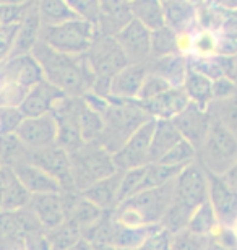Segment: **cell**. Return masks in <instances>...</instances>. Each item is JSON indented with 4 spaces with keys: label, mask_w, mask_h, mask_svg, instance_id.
Masks as SVG:
<instances>
[{
    "label": "cell",
    "mask_w": 237,
    "mask_h": 250,
    "mask_svg": "<svg viewBox=\"0 0 237 250\" xmlns=\"http://www.w3.org/2000/svg\"><path fill=\"white\" fill-rule=\"evenodd\" d=\"M150 119L137 101L109 99V106L103 114L104 130L98 145L108 149L110 154L117 153L135 130Z\"/></svg>",
    "instance_id": "5b68a950"
},
{
    "label": "cell",
    "mask_w": 237,
    "mask_h": 250,
    "mask_svg": "<svg viewBox=\"0 0 237 250\" xmlns=\"http://www.w3.org/2000/svg\"><path fill=\"white\" fill-rule=\"evenodd\" d=\"M205 202H208L206 171L196 161L184 167L174 179L172 200L164 218L161 219V228L171 234L184 231L194 211Z\"/></svg>",
    "instance_id": "7a4b0ae2"
},
{
    "label": "cell",
    "mask_w": 237,
    "mask_h": 250,
    "mask_svg": "<svg viewBox=\"0 0 237 250\" xmlns=\"http://www.w3.org/2000/svg\"><path fill=\"white\" fill-rule=\"evenodd\" d=\"M218 224L219 223H218V219H216V214L213 211V208H211L210 202H205L201 207H198L194 211L185 229H187L189 232L195 234V236L208 237Z\"/></svg>",
    "instance_id": "836d02e7"
},
{
    "label": "cell",
    "mask_w": 237,
    "mask_h": 250,
    "mask_svg": "<svg viewBox=\"0 0 237 250\" xmlns=\"http://www.w3.org/2000/svg\"><path fill=\"white\" fill-rule=\"evenodd\" d=\"M182 89L187 94L189 101L196 106L208 107L210 103L213 101V82L190 68L185 75Z\"/></svg>",
    "instance_id": "f546056e"
},
{
    "label": "cell",
    "mask_w": 237,
    "mask_h": 250,
    "mask_svg": "<svg viewBox=\"0 0 237 250\" xmlns=\"http://www.w3.org/2000/svg\"><path fill=\"white\" fill-rule=\"evenodd\" d=\"M169 88H172V86H171L164 78H161L159 75H156V73L148 72V75L145 77L142 88H140L137 101L138 103L150 101V99H153L156 96H159V94H163L164 91H168Z\"/></svg>",
    "instance_id": "f6af8a7d"
},
{
    "label": "cell",
    "mask_w": 237,
    "mask_h": 250,
    "mask_svg": "<svg viewBox=\"0 0 237 250\" xmlns=\"http://www.w3.org/2000/svg\"><path fill=\"white\" fill-rule=\"evenodd\" d=\"M46 237L49 241L50 250H70L82 239V231L77 224L67 219L59 228L46 231Z\"/></svg>",
    "instance_id": "e575fe53"
},
{
    "label": "cell",
    "mask_w": 237,
    "mask_h": 250,
    "mask_svg": "<svg viewBox=\"0 0 237 250\" xmlns=\"http://www.w3.org/2000/svg\"><path fill=\"white\" fill-rule=\"evenodd\" d=\"M237 93V82L233 78L223 77L213 82V101H221V99L231 98Z\"/></svg>",
    "instance_id": "f907efd6"
},
{
    "label": "cell",
    "mask_w": 237,
    "mask_h": 250,
    "mask_svg": "<svg viewBox=\"0 0 237 250\" xmlns=\"http://www.w3.org/2000/svg\"><path fill=\"white\" fill-rule=\"evenodd\" d=\"M96 36H98L96 24L77 18L57 26H43L39 41L47 44L57 52L82 56L89 51Z\"/></svg>",
    "instance_id": "ba28073f"
},
{
    "label": "cell",
    "mask_w": 237,
    "mask_h": 250,
    "mask_svg": "<svg viewBox=\"0 0 237 250\" xmlns=\"http://www.w3.org/2000/svg\"><path fill=\"white\" fill-rule=\"evenodd\" d=\"M145 177V166L135 167L130 171H125L122 176V184H120V193H119V203H122L124 200H127L133 195L140 192Z\"/></svg>",
    "instance_id": "ee69618b"
},
{
    "label": "cell",
    "mask_w": 237,
    "mask_h": 250,
    "mask_svg": "<svg viewBox=\"0 0 237 250\" xmlns=\"http://www.w3.org/2000/svg\"><path fill=\"white\" fill-rule=\"evenodd\" d=\"M2 193H3V188H2V179H0V211H2Z\"/></svg>",
    "instance_id": "91938a15"
},
{
    "label": "cell",
    "mask_w": 237,
    "mask_h": 250,
    "mask_svg": "<svg viewBox=\"0 0 237 250\" xmlns=\"http://www.w3.org/2000/svg\"><path fill=\"white\" fill-rule=\"evenodd\" d=\"M43 26H57V24L77 20L65 0H38L36 3Z\"/></svg>",
    "instance_id": "1f68e13d"
},
{
    "label": "cell",
    "mask_w": 237,
    "mask_h": 250,
    "mask_svg": "<svg viewBox=\"0 0 237 250\" xmlns=\"http://www.w3.org/2000/svg\"><path fill=\"white\" fill-rule=\"evenodd\" d=\"M196 161H198V151L192 146L187 140L182 138L172 149H169L168 154H166L159 163L166 164V166L184 169V167H187Z\"/></svg>",
    "instance_id": "f35d334b"
},
{
    "label": "cell",
    "mask_w": 237,
    "mask_h": 250,
    "mask_svg": "<svg viewBox=\"0 0 237 250\" xmlns=\"http://www.w3.org/2000/svg\"><path fill=\"white\" fill-rule=\"evenodd\" d=\"M44 80L43 70L31 54L0 61V107L20 106L26 93Z\"/></svg>",
    "instance_id": "277c9868"
},
{
    "label": "cell",
    "mask_w": 237,
    "mask_h": 250,
    "mask_svg": "<svg viewBox=\"0 0 237 250\" xmlns=\"http://www.w3.org/2000/svg\"><path fill=\"white\" fill-rule=\"evenodd\" d=\"M33 5L0 3V24H20Z\"/></svg>",
    "instance_id": "681fc988"
},
{
    "label": "cell",
    "mask_w": 237,
    "mask_h": 250,
    "mask_svg": "<svg viewBox=\"0 0 237 250\" xmlns=\"http://www.w3.org/2000/svg\"><path fill=\"white\" fill-rule=\"evenodd\" d=\"M122 176L124 172L120 171L114 172L112 176L101 179V181L94 182L93 186H89L86 190H83L82 195L103 211H114L119 205Z\"/></svg>",
    "instance_id": "603a6c76"
},
{
    "label": "cell",
    "mask_w": 237,
    "mask_h": 250,
    "mask_svg": "<svg viewBox=\"0 0 237 250\" xmlns=\"http://www.w3.org/2000/svg\"><path fill=\"white\" fill-rule=\"evenodd\" d=\"M24 121L23 112L17 106H2L0 107V135L17 133L18 127Z\"/></svg>",
    "instance_id": "7dc6e473"
},
{
    "label": "cell",
    "mask_w": 237,
    "mask_h": 250,
    "mask_svg": "<svg viewBox=\"0 0 237 250\" xmlns=\"http://www.w3.org/2000/svg\"><path fill=\"white\" fill-rule=\"evenodd\" d=\"M148 75L146 63H129L110 80V89L108 99L119 101H137L140 88Z\"/></svg>",
    "instance_id": "ac0fdd59"
},
{
    "label": "cell",
    "mask_w": 237,
    "mask_h": 250,
    "mask_svg": "<svg viewBox=\"0 0 237 250\" xmlns=\"http://www.w3.org/2000/svg\"><path fill=\"white\" fill-rule=\"evenodd\" d=\"M28 208L34 213V216L38 218V221L43 226L44 231L55 229L67 221L65 209H64L62 192L31 195Z\"/></svg>",
    "instance_id": "44dd1931"
},
{
    "label": "cell",
    "mask_w": 237,
    "mask_h": 250,
    "mask_svg": "<svg viewBox=\"0 0 237 250\" xmlns=\"http://www.w3.org/2000/svg\"><path fill=\"white\" fill-rule=\"evenodd\" d=\"M223 24V10L211 2L196 5V29L221 33Z\"/></svg>",
    "instance_id": "ab89813d"
},
{
    "label": "cell",
    "mask_w": 237,
    "mask_h": 250,
    "mask_svg": "<svg viewBox=\"0 0 237 250\" xmlns=\"http://www.w3.org/2000/svg\"><path fill=\"white\" fill-rule=\"evenodd\" d=\"M221 177L224 179V182L228 184V186H229L231 188L236 190V192H237V163L234 164L233 167L229 169L228 172L224 174V176H221Z\"/></svg>",
    "instance_id": "11a10c76"
},
{
    "label": "cell",
    "mask_w": 237,
    "mask_h": 250,
    "mask_svg": "<svg viewBox=\"0 0 237 250\" xmlns=\"http://www.w3.org/2000/svg\"><path fill=\"white\" fill-rule=\"evenodd\" d=\"M138 103V101H137ZM189 98L182 88H169L168 91L150 101L138 103L140 107L154 121H172L189 104Z\"/></svg>",
    "instance_id": "ffe728a7"
},
{
    "label": "cell",
    "mask_w": 237,
    "mask_h": 250,
    "mask_svg": "<svg viewBox=\"0 0 237 250\" xmlns=\"http://www.w3.org/2000/svg\"><path fill=\"white\" fill-rule=\"evenodd\" d=\"M24 250H50L46 232H33L23 237Z\"/></svg>",
    "instance_id": "816d5d0a"
},
{
    "label": "cell",
    "mask_w": 237,
    "mask_h": 250,
    "mask_svg": "<svg viewBox=\"0 0 237 250\" xmlns=\"http://www.w3.org/2000/svg\"><path fill=\"white\" fill-rule=\"evenodd\" d=\"M182 137L172 121H156L150 145V163H159Z\"/></svg>",
    "instance_id": "83f0119b"
},
{
    "label": "cell",
    "mask_w": 237,
    "mask_h": 250,
    "mask_svg": "<svg viewBox=\"0 0 237 250\" xmlns=\"http://www.w3.org/2000/svg\"><path fill=\"white\" fill-rule=\"evenodd\" d=\"M70 250H96V247L93 246L91 242H88L86 239H80V241L75 244V246L70 249Z\"/></svg>",
    "instance_id": "6f0895ef"
},
{
    "label": "cell",
    "mask_w": 237,
    "mask_h": 250,
    "mask_svg": "<svg viewBox=\"0 0 237 250\" xmlns=\"http://www.w3.org/2000/svg\"><path fill=\"white\" fill-rule=\"evenodd\" d=\"M86 56L94 73V83L110 84V80L130 63L115 38L99 33L94 38Z\"/></svg>",
    "instance_id": "9c48e42d"
},
{
    "label": "cell",
    "mask_w": 237,
    "mask_h": 250,
    "mask_svg": "<svg viewBox=\"0 0 237 250\" xmlns=\"http://www.w3.org/2000/svg\"><path fill=\"white\" fill-rule=\"evenodd\" d=\"M114 38L130 63H148V59H151V31L142 23L132 20Z\"/></svg>",
    "instance_id": "2e32d148"
},
{
    "label": "cell",
    "mask_w": 237,
    "mask_h": 250,
    "mask_svg": "<svg viewBox=\"0 0 237 250\" xmlns=\"http://www.w3.org/2000/svg\"><path fill=\"white\" fill-rule=\"evenodd\" d=\"M154 119H150L135 130L122 148L112 154L115 169L120 172L150 164V145L154 130Z\"/></svg>",
    "instance_id": "30bf717a"
},
{
    "label": "cell",
    "mask_w": 237,
    "mask_h": 250,
    "mask_svg": "<svg viewBox=\"0 0 237 250\" xmlns=\"http://www.w3.org/2000/svg\"><path fill=\"white\" fill-rule=\"evenodd\" d=\"M129 2H132V0H129Z\"/></svg>",
    "instance_id": "03108f58"
},
{
    "label": "cell",
    "mask_w": 237,
    "mask_h": 250,
    "mask_svg": "<svg viewBox=\"0 0 237 250\" xmlns=\"http://www.w3.org/2000/svg\"><path fill=\"white\" fill-rule=\"evenodd\" d=\"M78 106L80 98L65 96L55 104L52 111L55 122H57V142H55V145L68 153L75 151V149L85 145L82 140V132H80Z\"/></svg>",
    "instance_id": "8fae6325"
},
{
    "label": "cell",
    "mask_w": 237,
    "mask_h": 250,
    "mask_svg": "<svg viewBox=\"0 0 237 250\" xmlns=\"http://www.w3.org/2000/svg\"><path fill=\"white\" fill-rule=\"evenodd\" d=\"M64 98L65 94L59 88L50 84L47 80H41L26 93L18 107L24 117H39L52 112L55 104Z\"/></svg>",
    "instance_id": "e0dca14e"
},
{
    "label": "cell",
    "mask_w": 237,
    "mask_h": 250,
    "mask_svg": "<svg viewBox=\"0 0 237 250\" xmlns=\"http://www.w3.org/2000/svg\"><path fill=\"white\" fill-rule=\"evenodd\" d=\"M205 241L206 237L195 236L187 229H184V231L172 234L171 250H205Z\"/></svg>",
    "instance_id": "c3c4849f"
},
{
    "label": "cell",
    "mask_w": 237,
    "mask_h": 250,
    "mask_svg": "<svg viewBox=\"0 0 237 250\" xmlns=\"http://www.w3.org/2000/svg\"><path fill=\"white\" fill-rule=\"evenodd\" d=\"M236 138H237V132H236Z\"/></svg>",
    "instance_id": "be15d7a7"
},
{
    "label": "cell",
    "mask_w": 237,
    "mask_h": 250,
    "mask_svg": "<svg viewBox=\"0 0 237 250\" xmlns=\"http://www.w3.org/2000/svg\"><path fill=\"white\" fill-rule=\"evenodd\" d=\"M164 23L174 33L195 31L196 29V3L192 0H164Z\"/></svg>",
    "instance_id": "cb8c5ba5"
},
{
    "label": "cell",
    "mask_w": 237,
    "mask_h": 250,
    "mask_svg": "<svg viewBox=\"0 0 237 250\" xmlns=\"http://www.w3.org/2000/svg\"><path fill=\"white\" fill-rule=\"evenodd\" d=\"M189 68L194 72L203 75V77L210 78L211 82L218 78L226 77L223 57L213 56V57H189Z\"/></svg>",
    "instance_id": "60d3db41"
},
{
    "label": "cell",
    "mask_w": 237,
    "mask_h": 250,
    "mask_svg": "<svg viewBox=\"0 0 237 250\" xmlns=\"http://www.w3.org/2000/svg\"><path fill=\"white\" fill-rule=\"evenodd\" d=\"M15 135L28 149L52 146L57 142V122L54 114L50 112L39 117H24Z\"/></svg>",
    "instance_id": "4fadbf2b"
},
{
    "label": "cell",
    "mask_w": 237,
    "mask_h": 250,
    "mask_svg": "<svg viewBox=\"0 0 237 250\" xmlns=\"http://www.w3.org/2000/svg\"><path fill=\"white\" fill-rule=\"evenodd\" d=\"M177 52V33L168 26L151 31V57L161 59L174 56Z\"/></svg>",
    "instance_id": "8d00e7d4"
},
{
    "label": "cell",
    "mask_w": 237,
    "mask_h": 250,
    "mask_svg": "<svg viewBox=\"0 0 237 250\" xmlns=\"http://www.w3.org/2000/svg\"><path fill=\"white\" fill-rule=\"evenodd\" d=\"M205 250H237V234L231 226L218 224L206 237Z\"/></svg>",
    "instance_id": "7bdbcfd3"
},
{
    "label": "cell",
    "mask_w": 237,
    "mask_h": 250,
    "mask_svg": "<svg viewBox=\"0 0 237 250\" xmlns=\"http://www.w3.org/2000/svg\"><path fill=\"white\" fill-rule=\"evenodd\" d=\"M208 109L211 116L218 119L226 128L233 133L237 132V93L231 98L221 99V101H211Z\"/></svg>",
    "instance_id": "74e56055"
},
{
    "label": "cell",
    "mask_w": 237,
    "mask_h": 250,
    "mask_svg": "<svg viewBox=\"0 0 237 250\" xmlns=\"http://www.w3.org/2000/svg\"><path fill=\"white\" fill-rule=\"evenodd\" d=\"M194 2L196 5H200V3H206V2H211V0H194Z\"/></svg>",
    "instance_id": "94428289"
},
{
    "label": "cell",
    "mask_w": 237,
    "mask_h": 250,
    "mask_svg": "<svg viewBox=\"0 0 237 250\" xmlns=\"http://www.w3.org/2000/svg\"><path fill=\"white\" fill-rule=\"evenodd\" d=\"M18 177V181L23 184V187L31 195L41 193H60L62 187L54 177H50L47 172H44L41 167L34 166L29 161H22L10 167Z\"/></svg>",
    "instance_id": "7402d4cb"
},
{
    "label": "cell",
    "mask_w": 237,
    "mask_h": 250,
    "mask_svg": "<svg viewBox=\"0 0 237 250\" xmlns=\"http://www.w3.org/2000/svg\"><path fill=\"white\" fill-rule=\"evenodd\" d=\"M0 3H12V5H34L38 0H0Z\"/></svg>",
    "instance_id": "680465c9"
},
{
    "label": "cell",
    "mask_w": 237,
    "mask_h": 250,
    "mask_svg": "<svg viewBox=\"0 0 237 250\" xmlns=\"http://www.w3.org/2000/svg\"><path fill=\"white\" fill-rule=\"evenodd\" d=\"M172 122L177 127L180 137L187 140L192 146L198 151L205 142L206 133H208L211 124V112L208 107H201L194 103H189L187 107L172 119Z\"/></svg>",
    "instance_id": "9a60e30c"
},
{
    "label": "cell",
    "mask_w": 237,
    "mask_h": 250,
    "mask_svg": "<svg viewBox=\"0 0 237 250\" xmlns=\"http://www.w3.org/2000/svg\"><path fill=\"white\" fill-rule=\"evenodd\" d=\"M0 179H2V211H15V209L26 208L31 193L23 187L15 172L7 166L0 167Z\"/></svg>",
    "instance_id": "4316f807"
},
{
    "label": "cell",
    "mask_w": 237,
    "mask_h": 250,
    "mask_svg": "<svg viewBox=\"0 0 237 250\" xmlns=\"http://www.w3.org/2000/svg\"><path fill=\"white\" fill-rule=\"evenodd\" d=\"M174 192V181L163 187L140 192L124 200L112 211L117 223L127 228L158 226L168 211Z\"/></svg>",
    "instance_id": "3957f363"
},
{
    "label": "cell",
    "mask_w": 237,
    "mask_h": 250,
    "mask_svg": "<svg viewBox=\"0 0 237 250\" xmlns=\"http://www.w3.org/2000/svg\"><path fill=\"white\" fill-rule=\"evenodd\" d=\"M198 163L206 172L224 176L237 163V138L218 119L211 116V124L203 145L198 149Z\"/></svg>",
    "instance_id": "8992f818"
},
{
    "label": "cell",
    "mask_w": 237,
    "mask_h": 250,
    "mask_svg": "<svg viewBox=\"0 0 237 250\" xmlns=\"http://www.w3.org/2000/svg\"><path fill=\"white\" fill-rule=\"evenodd\" d=\"M29 149L20 142L17 135H0V164L13 167L15 164L28 161Z\"/></svg>",
    "instance_id": "d590c367"
},
{
    "label": "cell",
    "mask_w": 237,
    "mask_h": 250,
    "mask_svg": "<svg viewBox=\"0 0 237 250\" xmlns=\"http://www.w3.org/2000/svg\"><path fill=\"white\" fill-rule=\"evenodd\" d=\"M133 20L129 0H99L98 33L104 36H115Z\"/></svg>",
    "instance_id": "d6986e66"
},
{
    "label": "cell",
    "mask_w": 237,
    "mask_h": 250,
    "mask_svg": "<svg viewBox=\"0 0 237 250\" xmlns=\"http://www.w3.org/2000/svg\"><path fill=\"white\" fill-rule=\"evenodd\" d=\"M138 250H143V249H142V247H140V249H138Z\"/></svg>",
    "instance_id": "6125c7cd"
},
{
    "label": "cell",
    "mask_w": 237,
    "mask_h": 250,
    "mask_svg": "<svg viewBox=\"0 0 237 250\" xmlns=\"http://www.w3.org/2000/svg\"><path fill=\"white\" fill-rule=\"evenodd\" d=\"M211 3L221 10H237V0H211Z\"/></svg>",
    "instance_id": "9f6ffc18"
},
{
    "label": "cell",
    "mask_w": 237,
    "mask_h": 250,
    "mask_svg": "<svg viewBox=\"0 0 237 250\" xmlns=\"http://www.w3.org/2000/svg\"><path fill=\"white\" fill-rule=\"evenodd\" d=\"M219 33L205 31V29H195L194 41H192L190 57H213L218 51Z\"/></svg>",
    "instance_id": "b9f144b4"
},
{
    "label": "cell",
    "mask_w": 237,
    "mask_h": 250,
    "mask_svg": "<svg viewBox=\"0 0 237 250\" xmlns=\"http://www.w3.org/2000/svg\"><path fill=\"white\" fill-rule=\"evenodd\" d=\"M146 67L148 72L159 75L172 88H182L185 75L189 72V57L182 54H174V56L153 59L151 65L146 63Z\"/></svg>",
    "instance_id": "484cf974"
},
{
    "label": "cell",
    "mask_w": 237,
    "mask_h": 250,
    "mask_svg": "<svg viewBox=\"0 0 237 250\" xmlns=\"http://www.w3.org/2000/svg\"><path fill=\"white\" fill-rule=\"evenodd\" d=\"M180 171H182L180 167L166 166V164H161V163L146 164L145 166V177H143L142 187H140V192L166 186V184H169L171 181H174V179L179 176Z\"/></svg>",
    "instance_id": "d6a6232c"
},
{
    "label": "cell",
    "mask_w": 237,
    "mask_h": 250,
    "mask_svg": "<svg viewBox=\"0 0 237 250\" xmlns=\"http://www.w3.org/2000/svg\"><path fill=\"white\" fill-rule=\"evenodd\" d=\"M41 28H43L41 18H39L38 7H36V3H34L33 7L28 10V13H26V17L23 18V21L20 23L17 38H15V44H13L12 52H10L8 57L31 54L34 46H36L39 41V36H41Z\"/></svg>",
    "instance_id": "d4e9b609"
},
{
    "label": "cell",
    "mask_w": 237,
    "mask_h": 250,
    "mask_svg": "<svg viewBox=\"0 0 237 250\" xmlns=\"http://www.w3.org/2000/svg\"><path fill=\"white\" fill-rule=\"evenodd\" d=\"M78 20L98 24L99 18V0H65Z\"/></svg>",
    "instance_id": "bcb514c9"
},
{
    "label": "cell",
    "mask_w": 237,
    "mask_h": 250,
    "mask_svg": "<svg viewBox=\"0 0 237 250\" xmlns=\"http://www.w3.org/2000/svg\"><path fill=\"white\" fill-rule=\"evenodd\" d=\"M221 34L237 38V10H223Z\"/></svg>",
    "instance_id": "f5cc1de1"
},
{
    "label": "cell",
    "mask_w": 237,
    "mask_h": 250,
    "mask_svg": "<svg viewBox=\"0 0 237 250\" xmlns=\"http://www.w3.org/2000/svg\"><path fill=\"white\" fill-rule=\"evenodd\" d=\"M208 202L219 224L233 228L237 221V192L231 188L221 176L206 172Z\"/></svg>",
    "instance_id": "5bb4252c"
},
{
    "label": "cell",
    "mask_w": 237,
    "mask_h": 250,
    "mask_svg": "<svg viewBox=\"0 0 237 250\" xmlns=\"http://www.w3.org/2000/svg\"><path fill=\"white\" fill-rule=\"evenodd\" d=\"M78 122H80V132H82V140L85 145L88 143H98L101 135L104 130V121L99 112H96L85 103L83 98H80L78 106Z\"/></svg>",
    "instance_id": "4dcf8cb0"
},
{
    "label": "cell",
    "mask_w": 237,
    "mask_h": 250,
    "mask_svg": "<svg viewBox=\"0 0 237 250\" xmlns=\"http://www.w3.org/2000/svg\"><path fill=\"white\" fill-rule=\"evenodd\" d=\"M31 56L41 67L44 80L59 88L67 98H83L93 89L94 73L86 54L68 56L38 41Z\"/></svg>",
    "instance_id": "6da1fadb"
},
{
    "label": "cell",
    "mask_w": 237,
    "mask_h": 250,
    "mask_svg": "<svg viewBox=\"0 0 237 250\" xmlns=\"http://www.w3.org/2000/svg\"><path fill=\"white\" fill-rule=\"evenodd\" d=\"M0 167H2V164H0Z\"/></svg>",
    "instance_id": "e7e4bbea"
},
{
    "label": "cell",
    "mask_w": 237,
    "mask_h": 250,
    "mask_svg": "<svg viewBox=\"0 0 237 250\" xmlns=\"http://www.w3.org/2000/svg\"><path fill=\"white\" fill-rule=\"evenodd\" d=\"M29 163L41 167L50 177H54L62 187V192H75L72 181V163L70 154L64 148L52 145L43 149H29Z\"/></svg>",
    "instance_id": "7c38bea8"
},
{
    "label": "cell",
    "mask_w": 237,
    "mask_h": 250,
    "mask_svg": "<svg viewBox=\"0 0 237 250\" xmlns=\"http://www.w3.org/2000/svg\"><path fill=\"white\" fill-rule=\"evenodd\" d=\"M68 154L70 163H72V181L75 192L82 193L94 182L117 172L112 154L98 143L83 145Z\"/></svg>",
    "instance_id": "52a82bcc"
},
{
    "label": "cell",
    "mask_w": 237,
    "mask_h": 250,
    "mask_svg": "<svg viewBox=\"0 0 237 250\" xmlns=\"http://www.w3.org/2000/svg\"><path fill=\"white\" fill-rule=\"evenodd\" d=\"M223 63H224L226 77L233 78L234 82H237V54L233 57H223Z\"/></svg>",
    "instance_id": "db71d44e"
},
{
    "label": "cell",
    "mask_w": 237,
    "mask_h": 250,
    "mask_svg": "<svg viewBox=\"0 0 237 250\" xmlns=\"http://www.w3.org/2000/svg\"><path fill=\"white\" fill-rule=\"evenodd\" d=\"M133 20L142 23L150 31L166 26L163 0H132L130 2Z\"/></svg>",
    "instance_id": "f1b7e54d"
}]
</instances>
